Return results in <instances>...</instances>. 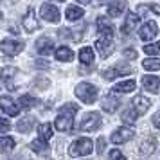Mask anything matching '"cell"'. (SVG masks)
I'll return each mask as SVG.
<instances>
[{
  "label": "cell",
  "mask_w": 160,
  "mask_h": 160,
  "mask_svg": "<svg viewBox=\"0 0 160 160\" xmlns=\"http://www.w3.org/2000/svg\"><path fill=\"white\" fill-rule=\"evenodd\" d=\"M142 87L146 90L153 92V94H157V92H160V78H157V76H144L142 78Z\"/></svg>",
  "instance_id": "obj_14"
},
{
  "label": "cell",
  "mask_w": 160,
  "mask_h": 160,
  "mask_svg": "<svg viewBox=\"0 0 160 160\" xmlns=\"http://www.w3.org/2000/svg\"><path fill=\"white\" fill-rule=\"evenodd\" d=\"M153 124H155V126L160 130V113H157V115L153 117Z\"/></svg>",
  "instance_id": "obj_38"
},
{
  "label": "cell",
  "mask_w": 160,
  "mask_h": 160,
  "mask_svg": "<svg viewBox=\"0 0 160 160\" xmlns=\"http://www.w3.org/2000/svg\"><path fill=\"white\" fill-rule=\"evenodd\" d=\"M144 52L148 56H160V42H157V43H148L144 47Z\"/></svg>",
  "instance_id": "obj_32"
},
{
  "label": "cell",
  "mask_w": 160,
  "mask_h": 160,
  "mask_svg": "<svg viewBox=\"0 0 160 160\" xmlns=\"http://www.w3.org/2000/svg\"><path fill=\"white\" fill-rule=\"evenodd\" d=\"M124 9H126V0H112L108 4V15L112 18H117L124 13Z\"/></svg>",
  "instance_id": "obj_13"
},
{
  "label": "cell",
  "mask_w": 160,
  "mask_h": 160,
  "mask_svg": "<svg viewBox=\"0 0 160 160\" xmlns=\"http://www.w3.org/2000/svg\"><path fill=\"white\" fill-rule=\"evenodd\" d=\"M104 146H106V140H104L102 137H99V140H97V151L102 153L104 151Z\"/></svg>",
  "instance_id": "obj_36"
},
{
  "label": "cell",
  "mask_w": 160,
  "mask_h": 160,
  "mask_svg": "<svg viewBox=\"0 0 160 160\" xmlns=\"http://www.w3.org/2000/svg\"><path fill=\"white\" fill-rule=\"evenodd\" d=\"M78 2H81V4H88L90 0H78Z\"/></svg>",
  "instance_id": "obj_39"
},
{
  "label": "cell",
  "mask_w": 160,
  "mask_h": 160,
  "mask_svg": "<svg viewBox=\"0 0 160 160\" xmlns=\"http://www.w3.org/2000/svg\"><path fill=\"white\" fill-rule=\"evenodd\" d=\"M135 81L130 79V81H122V83H117L115 87H113V92L115 94H128V92H133L135 90Z\"/></svg>",
  "instance_id": "obj_19"
},
{
  "label": "cell",
  "mask_w": 160,
  "mask_h": 160,
  "mask_svg": "<svg viewBox=\"0 0 160 160\" xmlns=\"http://www.w3.org/2000/svg\"><path fill=\"white\" fill-rule=\"evenodd\" d=\"M124 56H126V58L135 59V58H137V52L133 51V49H126V51H124Z\"/></svg>",
  "instance_id": "obj_37"
},
{
  "label": "cell",
  "mask_w": 160,
  "mask_h": 160,
  "mask_svg": "<svg viewBox=\"0 0 160 160\" xmlns=\"http://www.w3.org/2000/svg\"><path fill=\"white\" fill-rule=\"evenodd\" d=\"M56 58L59 61H72L74 58V52L68 49V47H58V51H56Z\"/></svg>",
  "instance_id": "obj_27"
},
{
  "label": "cell",
  "mask_w": 160,
  "mask_h": 160,
  "mask_svg": "<svg viewBox=\"0 0 160 160\" xmlns=\"http://www.w3.org/2000/svg\"><path fill=\"white\" fill-rule=\"evenodd\" d=\"M95 49L99 51L102 58H108L110 54L113 52V43H112V38H104L102 36L101 40H97L95 42Z\"/></svg>",
  "instance_id": "obj_8"
},
{
  "label": "cell",
  "mask_w": 160,
  "mask_h": 160,
  "mask_svg": "<svg viewBox=\"0 0 160 160\" xmlns=\"http://www.w3.org/2000/svg\"><path fill=\"white\" fill-rule=\"evenodd\" d=\"M20 104H22L23 108H34L36 104H40V101L38 99H34V97H31V95H22L20 97Z\"/></svg>",
  "instance_id": "obj_31"
},
{
  "label": "cell",
  "mask_w": 160,
  "mask_h": 160,
  "mask_svg": "<svg viewBox=\"0 0 160 160\" xmlns=\"http://www.w3.org/2000/svg\"><path fill=\"white\" fill-rule=\"evenodd\" d=\"M83 15H85V11L81 8H78V6H70V8H67V20H70V22H78V20H81L83 18Z\"/></svg>",
  "instance_id": "obj_22"
},
{
  "label": "cell",
  "mask_w": 160,
  "mask_h": 160,
  "mask_svg": "<svg viewBox=\"0 0 160 160\" xmlns=\"http://www.w3.org/2000/svg\"><path fill=\"white\" fill-rule=\"evenodd\" d=\"M76 95H78L83 102L92 104V102L97 99V88H95L94 85H90V83H79V85L76 87Z\"/></svg>",
  "instance_id": "obj_3"
},
{
  "label": "cell",
  "mask_w": 160,
  "mask_h": 160,
  "mask_svg": "<svg viewBox=\"0 0 160 160\" xmlns=\"http://www.w3.org/2000/svg\"><path fill=\"white\" fill-rule=\"evenodd\" d=\"M92 151H94V144L90 138H78L68 148L70 157H85V155H90Z\"/></svg>",
  "instance_id": "obj_2"
},
{
  "label": "cell",
  "mask_w": 160,
  "mask_h": 160,
  "mask_svg": "<svg viewBox=\"0 0 160 160\" xmlns=\"http://www.w3.org/2000/svg\"><path fill=\"white\" fill-rule=\"evenodd\" d=\"M101 106H102V110H104V112H115L117 106H119V101H117L113 95H112V97H104Z\"/></svg>",
  "instance_id": "obj_29"
},
{
  "label": "cell",
  "mask_w": 160,
  "mask_h": 160,
  "mask_svg": "<svg viewBox=\"0 0 160 160\" xmlns=\"http://www.w3.org/2000/svg\"><path fill=\"white\" fill-rule=\"evenodd\" d=\"M9 128H11V124H9L8 119H0V133H6Z\"/></svg>",
  "instance_id": "obj_35"
},
{
  "label": "cell",
  "mask_w": 160,
  "mask_h": 160,
  "mask_svg": "<svg viewBox=\"0 0 160 160\" xmlns=\"http://www.w3.org/2000/svg\"><path fill=\"white\" fill-rule=\"evenodd\" d=\"M79 59H81V63H85V65H92L94 63V51L90 47H83L79 52Z\"/></svg>",
  "instance_id": "obj_25"
},
{
  "label": "cell",
  "mask_w": 160,
  "mask_h": 160,
  "mask_svg": "<svg viewBox=\"0 0 160 160\" xmlns=\"http://www.w3.org/2000/svg\"><path fill=\"white\" fill-rule=\"evenodd\" d=\"M131 137H133V130L122 126V128H117V130L112 133V142H113V144H124V142H128Z\"/></svg>",
  "instance_id": "obj_7"
},
{
  "label": "cell",
  "mask_w": 160,
  "mask_h": 160,
  "mask_svg": "<svg viewBox=\"0 0 160 160\" xmlns=\"http://www.w3.org/2000/svg\"><path fill=\"white\" fill-rule=\"evenodd\" d=\"M138 15H135V13H130L128 15V18H126V22H124V25L121 27V31H122L124 34H128L130 31H133L135 27H137V23H138Z\"/></svg>",
  "instance_id": "obj_21"
},
{
  "label": "cell",
  "mask_w": 160,
  "mask_h": 160,
  "mask_svg": "<svg viewBox=\"0 0 160 160\" xmlns=\"http://www.w3.org/2000/svg\"><path fill=\"white\" fill-rule=\"evenodd\" d=\"M137 115H138V113L131 108V110H128V112H124V113H122V121H124V122H131V124H133L135 121H137Z\"/></svg>",
  "instance_id": "obj_33"
},
{
  "label": "cell",
  "mask_w": 160,
  "mask_h": 160,
  "mask_svg": "<svg viewBox=\"0 0 160 160\" xmlns=\"http://www.w3.org/2000/svg\"><path fill=\"white\" fill-rule=\"evenodd\" d=\"M15 148V138L13 137H0V153H9Z\"/></svg>",
  "instance_id": "obj_28"
},
{
  "label": "cell",
  "mask_w": 160,
  "mask_h": 160,
  "mask_svg": "<svg viewBox=\"0 0 160 160\" xmlns=\"http://www.w3.org/2000/svg\"><path fill=\"white\" fill-rule=\"evenodd\" d=\"M0 108L4 110L8 115H13V117L18 115V112H20V106H18L11 97H8V95H4V97L0 99Z\"/></svg>",
  "instance_id": "obj_10"
},
{
  "label": "cell",
  "mask_w": 160,
  "mask_h": 160,
  "mask_svg": "<svg viewBox=\"0 0 160 160\" xmlns=\"http://www.w3.org/2000/svg\"><path fill=\"white\" fill-rule=\"evenodd\" d=\"M22 23H23V27H25V31H29V32L38 29V22H36V18H34V11H32V9H29V11L25 13Z\"/></svg>",
  "instance_id": "obj_17"
},
{
  "label": "cell",
  "mask_w": 160,
  "mask_h": 160,
  "mask_svg": "<svg viewBox=\"0 0 160 160\" xmlns=\"http://www.w3.org/2000/svg\"><path fill=\"white\" fill-rule=\"evenodd\" d=\"M110 158L112 160H126L124 158V155L119 151V149H112V151H110Z\"/></svg>",
  "instance_id": "obj_34"
},
{
  "label": "cell",
  "mask_w": 160,
  "mask_h": 160,
  "mask_svg": "<svg viewBox=\"0 0 160 160\" xmlns=\"http://www.w3.org/2000/svg\"><path fill=\"white\" fill-rule=\"evenodd\" d=\"M52 49H54V42H52L51 38L42 36L36 42V51H38V54H42V56H49L52 52Z\"/></svg>",
  "instance_id": "obj_11"
},
{
  "label": "cell",
  "mask_w": 160,
  "mask_h": 160,
  "mask_svg": "<svg viewBox=\"0 0 160 160\" xmlns=\"http://www.w3.org/2000/svg\"><path fill=\"white\" fill-rule=\"evenodd\" d=\"M15 76H16V68L15 67H4V68H0V78H2V81H4L9 88H13L11 79H13Z\"/></svg>",
  "instance_id": "obj_18"
},
{
  "label": "cell",
  "mask_w": 160,
  "mask_h": 160,
  "mask_svg": "<svg viewBox=\"0 0 160 160\" xmlns=\"http://www.w3.org/2000/svg\"><path fill=\"white\" fill-rule=\"evenodd\" d=\"M34 124H36V119H34V117H23V119L18 121L16 130L20 131V133H27V131H31V128H32Z\"/></svg>",
  "instance_id": "obj_20"
},
{
  "label": "cell",
  "mask_w": 160,
  "mask_h": 160,
  "mask_svg": "<svg viewBox=\"0 0 160 160\" xmlns=\"http://www.w3.org/2000/svg\"><path fill=\"white\" fill-rule=\"evenodd\" d=\"M40 13H42V18L47 20V22H51V23L59 22V9L56 6H52V4H43L42 9H40Z\"/></svg>",
  "instance_id": "obj_6"
},
{
  "label": "cell",
  "mask_w": 160,
  "mask_h": 160,
  "mask_svg": "<svg viewBox=\"0 0 160 160\" xmlns=\"http://www.w3.org/2000/svg\"><path fill=\"white\" fill-rule=\"evenodd\" d=\"M97 27H99V32H101L104 38L113 36V27H112V23H110L104 16H99V18H97Z\"/></svg>",
  "instance_id": "obj_16"
},
{
  "label": "cell",
  "mask_w": 160,
  "mask_h": 160,
  "mask_svg": "<svg viewBox=\"0 0 160 160\" xmlns=\"http://www.w3.org/2000/svg\"><path fill=\"white\" fill-rule=\"evenodd\" d=\"M0 49H2V52H4L6 56H16V54L22 52L23 43L22 42H18V40H4Z\"/></svg>",
  "instance_id": "obj_5"
},
{
  "label": "cell",
  "mask_w": 160,
  "mask_h": 160,
  "mask_svg": "<svg viewBox=\"0 0 160 160\" xmlns=\"http://www.w3.org/2000/svg\"><path fill=\"white\" fill-rule=\"evenodd\" d=\"M131 72V67H126V65H119V67H113V68H108V70H104L102 76H104V79H113L117 76H122V74H130Z\"/></svg>",
  "instance_id": "obj_15"
},
{
  "label": "cell",
  "mask_w": 160,
  "mask_h": 160,
  "mask_svg": "<svg viewBox=\"0 0 160 160\" xmlns=\"http://www.w3.org/2000/svg\"><path fill=\"white\" fill-rule=\"evenodd\" d=\"M155 148H157V138L155 137H148L144 142L140 144V149H138V151L142 153V155H151V153L155 151Z\"/></svg>",
  "instance_id": "obj_23"
},
{
  "label": "cell",
  "mask_w": 160,
  "mask_h": 160,
  "mask_svg": "<svg viewBox=\"0 0 160 160\" xmlns=\"http://www.w3.org/2000/svg\"><path fill=\"white\" fill-rule=\"evenodd\" d=\"M78 112V106L76 104H65L63 108L59 110L58 117L54 121V126L56 130L59 131H70L74 126V113Z\"/></svg>",
  "instance_id": "obj_1"
},
{
  "label": "cell",
  "mask_w": 160,
  "mask_h": 160,
  "mask_svg": "<svg viewBox=\"0 0 160 160\" xmlns=\"http://www.w3.org/2000/svg\"><path fill=\"white\" fill-rule=\"evenodd\" d=\"M31 149L38 155H47L49 153V146L47 142H43V138H40V140H32L31 142Z\"/></svg>",
  "instance_id": "obj_24"
},
{
  "label": "cell",
  "mask_w": 160,
  "mask_h": 160,
  "mask_svg": "<svg viewBox=\"0 0 160 160\" xmlns=\"http://www.w3.org/2000/svg\"><path fill=\"white\" fill-rule=\"evenodd\" d=\"M0 20H2V13H0Z\"/></svg>",
  "instance_id": "obj_40"
},
{
  "label": "cell",
  "mask_w": 160,
  "mask_h": 160,
  "mask_svg": "<svg viewBox=\"0 0 160 160\" xmlns=\"http://www.w3.org/2000/svg\"><path fill=\"white\" fill-rule=\"evenodd\" d=\"M38 133H40V138H43V140H49L52 137V124L49 122H43L38 126Z\"/></svg>",
  "instance_id": "obj_30"
},
{
  "label": "cell",
  "mask_w": 160,
  "mask_h": 160,
  "mask_svg": "<svg viewBox=\"0 0 160 160\" xmlns=\"http://www.w3.org/2000/svg\"><path fill=\"white\" fill-rule=\"evenodd\" d=\"M142 67L146 70H160V56H151L142 61Z\"/></svg>",
  "instance_id": "obj_26"
},
{
  "label": "cell",
  "mask_w": 160,
  "mask_h": 160,
  "mask_svg": "<svg viewBox=\"0 0 160 160\" xmlns=\"http://www.w3.org/2000/svg\"><path fill=\"white\" fill-rule=\"evenodd\" d=\"M149 104H151V101H149L148 97H144V95H137V97L131 101V108L135 110L138 115H142V113H146V112H148Z\"/></svg>",
  "instance_id": "obj_12"
},
{
  "label": "cell",
  "mask_w": 160,
  "mask_h": 160,
  "mask_svg": "<svg viewBox=\"0 0 160 160\" xmlns=\"http://www.w3.org/2000/svg\"><path fill=\"white\" fill-rule=\"evenodd\" d=\"M99 126H101V117H99V113H97V112H90V113H87L85 119L81 121L79 130L81 131H95Z\"/></svg>",
  "instance_id": "obj_4"
},
{
  "label": "cell",
  "mask_w": 160,
  "mask_h": 160,
  "mask_svg": "<svg viewBox=\"0 0 160 160\" xmlns=\"http://www.w3.org/2000/svg\"><path fill=\"white\" fill-rule=\"evenodd\" d=\"M157 32H158V25L155 22H148L146 25H142L138 36H140V40H144V42H149V40H153V38L157 36Z\"/></svg>",
  "instance_id": "obj_9"
}]
</instances>
